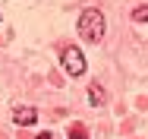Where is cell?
Masks as SVG:
<instances>
[{
    "label": "cell",
    "mask_w": 148,
    "mask_h": 139,
    "mask_svg": "<svg viewBox=\"0 0 148 139\" xmlns=\"http://www.w3.org/2000/svg\"><path fill=\"white\" fill-rule=\"evenodd\" d=\"M79 35L85 41H91V44H98L104 38V16H101V10H85L79 16Z\"/></svg>",
    "instance_id": "6da1fadb"
},
{
    "label": "cell",
    "mask_w": 148,
    "mask_h": 139,
    "mask_svg": "<svg viewBox=\"0 0 148 139\" xmlns=\"http://www.w3.org/2000/svg\"><path fill=\"white\" fill-rule=\"evenodd\" d=\"M60 63H63V70L69 73V76H82L85 73V57L79 48H66L63 54H60Z\"/></svg>",
    "instance_id": "7a4b0ae2"
},
{
    "label": "cell",
    "mask_w": 148,
    "mask_h": 139,
    "mask_svg": "<svg viewBox=\"0 0 148 139\" xmlns=\"http://www.w3.org/2000/svg\"><path fill=\"white\" fill-rule=\"evenodd\" d=\"M13 120H16L19 127H29V123L38 120V111H35V108H16V111H13Z\"/></svg>",
    "instance_id": "3957f363"
},
{
    "label": "cell",
    "mask_w": 148,
    "mask_h": 139,
    "mask_svg": "<svg viewBox=\"0 0 148 139\" xmlns=\"http://www.w3.org/2000/svg\"><path fill=\"white\" fill-rule=\"evenodd\" d=\"M88 101L91 104H104V101H107V95H104L101 85H88Z\"/></svg>",
    "instance_id": "277c9868"
},
{
    "label": "cell",
    "mask_w": 148,
    "mask_h": 139,
    "mask_svg": "<svg viewBox=\"0 0 148 139\" xmlns=\"http://www.w3.org/2000/svg\"><path fill=\"white\" fill-rule=\"evenodd\" d=\"M66 136H69V139H88V136H85V127H82V123H73Z\"/></svg>",
    "instance_id": "5b68a950"
},
{
    "label": "cell",
    "mask_w": 148,
    "mask_h": 139,
    "mask_svg": "<svg viewBox=\"0 0 148 139\" xmlns=\"http://www.w3.org/2000/svg\"><path fill=\"white\" fill-rule=\"evenodd\" d=\"M132 19H136V22H145V19H148V6H139V10H132Z\"/></svg>",
    "instance_id": "8992f818"
},
{
    "label": "cell",
    "mask_w": 148,
    "mask_h": 139,
    "mask_svg": "<svg viewBox=\"0 0 148 139\" xmlns=\"http://www.w3.org/2000/svg\"><path fill=\"white\" fill-rule=\"evenodd\" d=\"M35 139H51V133H38V136H35Z\"/></svg>",
    "instance_id": "52a82bcc"
}]
</instances>
